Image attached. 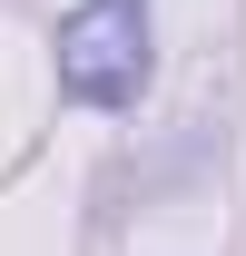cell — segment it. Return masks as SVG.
<instances>
[{"mask_svg": "<svg viewBox=\"0 0 246 256\" xmlns=\"http://www.w3.org/2000/svg\"><path fill=\"white\" fill-rule=\"evenodd\" d=\"M60 89L79 108H128L148 89V0H89L60 20Z\"/></svg>", "mask_w": 246, "mask_h": 256, "instance_id": "6da1fadb", "label": "cell"}]
</instances>
